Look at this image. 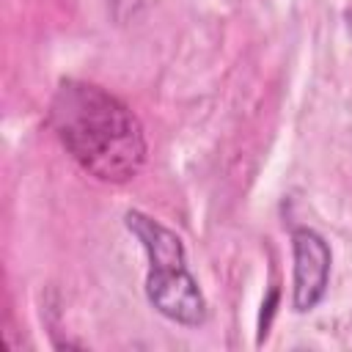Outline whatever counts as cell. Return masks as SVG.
I'll return each instance as SVG.
<instances>
[{"label": "cell", "instance_id": "7a4b0ae2", "mask_svg": "<svg viewBox=\"0 0 352 352\" xmlns=\"http://www.w3.org/2000/svg\"><path fill=\"white\" fill-rule=\"evenodd\" d=\"M129 231L140 239L143 250L148 253V278H146V294L151 305L187 327H195L206 319V300L195 283V278L187 272L184 245L182 239L157 223L154 217L143 212L126 214Z\"/></svg>", "mask_w": 352, "mask_h": 352}, {"label": "cell", "instance_id": "3957f363", "mask_svg": "<svg viewBox=\"0 0 352 352\" xmlns=\"http://www.w3.org/2000/svg\"><path fill=\"white\" fill-rule=\"evenodd\" d=\"M294 250V283H292V305L297 311H311L327 292L330 278V248L322 234L314 228L292 231Z\"/></svg>", "mask_w": 352, "mask_h": 352}, {"label": "cell", "instance_id": "6da1fadb", "mask_svg": "<svg viewBox=\"0 0 352 352\" xmlns=\"http://www.w3.org/2000/svg\"><path fill=\"white\" fill-rule=\"evenodd\" d=\"M50 126L77 165L99 182L124 184L146 162L138 116L102 85L63 80L50 102Z\"/></svg>", "mask_w": 352, "mask_h": 352}]
</instances>
